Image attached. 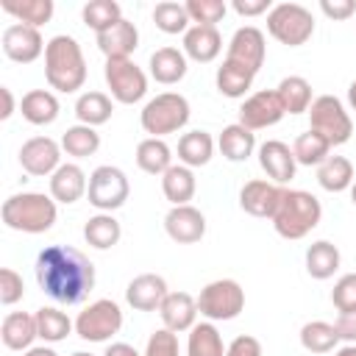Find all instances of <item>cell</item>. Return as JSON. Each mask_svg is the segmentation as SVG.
<instances>
[{"mask_svg": "<svg viewBox=\"0 0 356 356\" xmlns=\"http://www.w3.org/2000/svg\"><path fill=\"white\" fill-rule=\"evenodd\" d=\"M86 189H89V178H86V172L78 164H70L67 161V164H61L50 175V197L56 203L70 206V203L81 200L86 195Z\"/></svg>", "mask_w": 356, "mask_h": 356, "instance_id": "7402d4cb", "label": "cell"}, {"mask_svg": "<svg viewBox=\"0 0 356 356\" xmlns=\"http://www.w3.org/2000/svg\"><path fill=\"white\" fill-rule=\"evenodd\" d=\"M19 111L31 125H50L58 120V97L50 89H31L19 100Z\"/></svg>", "mask_w": 356, "mask_h": 356, "instance_id": "484cf974", "label": "cell"}, {"mask_svg": "<svg viewBox=\"0 0 356 356\" xmlns=\"http://www.w3.org/2000/svg\"><path fill=\"white\" fill-rule=\"evenodd\" d=\"M120 236H122L120 220H117L114 214H106V211L89 217L86 225H83V239H86L95 250H108V248H114V245L120 242Z\"/></svg>", "mask_w": 356, "mask_h": 356, "instance_id": "e575fe53", "label": "cell"}, {"mask_svg": "<svg viewBox=\"0 0 356 356\" xmlns=\"http://www.w3.org/2000/svg\"><path fill=\"white\" fill-rule=\"evenodd\" d=\"M103 78L111 89V97L122 106H134L147 95V75L131 58H106Z\"/></svg>", "mask_w": 356, "mask_h": 356, "instance_id": "8fae6325", "label": "cell"}, {"mask_svg": "<svg viewBox=\"0 0 356 356\" xmlns=\"http://www.w3.org/2000/svg\"><path fill=\"white\" fill-rule=\"evenodd\" d=\"M264 56H267L264 33L256 25H242L234 31V36L228 42V53H225L228 61H234V64H239L256 75L264 64Z\"/></svg>", "mask_w": 356, "mask_h": 356, "instance_id": "4fadbf2b", "label": "cell"}, {"mask_svg": "<svg viewBox=\"0 0 356 356\" xmlns=\"http://www.w3.org/2000/svg\"><path fill=\"white\" fill-rule=\"evenodd\" d=\"M186 356H225L222 337L211 320L195 323L186 339Z\"/></svg>", "mask_w": 356, "mask_h": 356, "instance_id": "8d00e7d4", "label": "cell"}, {"mask_svg": "<svg viewBox=\"0 0 356 356\" xmlns=\"http://www.w3.org/2000/svg\"><path fill=\"white\" fill-rule=\"evenodd\" d=\"M214 156V139L209 131H186L181 139H178V161L189 170L195 167H203L209 164Z\"/></svg>", "mask_w": 356, "mask_h": 356, "instance_id": "f1b7e54d", "label": "cell"}, {"mask_svg": "<svg viewBox=\"0 0 356 356\" xmlns=\"http://www.w3.org/2000/svg\"><path fill=\"white\" fill-rule=\"evenodd\" d=\"M331 303L339 312H353L356 309V273H345L337 278L331 289Z\"/></svg>", "mask_w": 356, "mask_h": 356, "instance_id": "7dc6e473", "label": "cell"}, {"mask_svg": "<svg viewBox=\"0 0 356 356\" xmlns=\"http://www.w3.org/2000/svg\"><path fill=\"white\" fill-rule=\"evenodd\" d=\"M284 192H286V186H278V184L264 181V178H253V181H248L239 189V206L250 217H267V220H273V214H275Z\"/></svg>", "mask_w": 356, "mask_h": 356, "instance_id": "2e32d148", "label": "cell"}, {"mask_svg": "<svg viewBox=\"0 0 356 356\" xmlns=\"http://www.w3.org/2000/svg\"><path fill=\"white\" fill-rule=\"evenodd\" d=\"M128 195H131V184H128V175L120 167L100 164V167L92 170L86 197L97 211H106V214L117 211L120 206H125Z\"/></svg>", "mask_w": 356, "mask_h": 356, "instance_id": "9c48e42d", "label": "cell"}, {"mask_svg": "<svg viewBox=\"0 0 356 356\" xmlns=\"http://www.w3.org/2000/svg\"><path fill=\"white\" fill-rule=\"evenodd\" d=\"M217 147H220V153H222L228 161H234V164L248 161V159L253 156V150H256V134L248 131V128L239 125V122H231V125H225V128L220 131Z\"/></svg>", "mask_w": 356, "mask_h": 356, "instance_id": "4316f807", "label": "cell"}, {"mask_svg": "<svg viewBox=\"0 0 356 356\" xmlns=\"http://www.w3.org/2000/svg\"><path fill=\"white\" fill-rule=\"evenodd\" d=\"M142 356H181L178 350V334L170 328H159L147 337V345L142 350Z\"/></svg>", "mask_w": 356, "mask_h": 356, "instance_id": "bcb514c9", "label": "cell"}, {"mask_svg": "<svg viewBox=\"0 0 356 356\" xmlns=\"http://www.w3.org/2000/svg\"><path fill=\"white\" fill-rule=\"evenodd\" d=\"M320 11L328 19H348L356 14V3L353 0H320Z\"/></svg>", "mask_w": 356, "mask_h": 356, "instance_id": "f907efd6", "label": "cell"}, {"mask_svg": "<svg viewBox=\"0 0 356 356\" xmlns=\"http://www.w3.org/2000/svg\"><path fill=\"white\" fill-rule=\"evenodd\" d=\"M103 356H142V353L134 345H128V342H111Z\"/></svg>", "mask_w": 356, "mask_h": 356, "instance_id": "db71d44e", "label": "cell"}, {"mask_svg": "<svg viewBox=\"0 0 356 356\" xmlns=\"http://www.w3.org/2000/svg\"><path fill=\"white\" fill-rule=\"evenodd\" d=\"M81 19L95 33H103V31H108L111 25H117L122 19V8H120L117 0H89L81 8Z\"/></svg>", "mask_w": 356, "mask_h": 356, "instance_id": "b9f144b4", "label": "cell"}, {"mask_svg": "<svg viewBox=\"0 0 356 356\" xmlns=\"http://www.w3.org/2000/svg\"><path fill=\"white\" fill-rule=\"evenodd\" d=\"M348 103L356 111V81H350V86H348Z\"/></svg>", "mask_w": 356, "mask_h": 356, "instance_id": "6f0895ef", "label": "cell"}, {"mask_svg": "<svg viewBox=\"0 0 356 356\" xmlns=\"http://www.w3.org/2000/svg\"><path fill=\"white\" fill-rule=\"evenodd\" d=\"M3 53L6 58H11L14 64H31L36 61L42 53H44V39L39 33V28H31V25H22V22H14L3 31Z\"/></svg>", "mask_w": 356, "mask_h": 356, "instance_id": "9a60e30c", "label": "cell"}, {"mask_svg": "<svg viewBox=\"0 0 356 356\" xmlns=\"http://www.w3.org/2000/svg\"><path fill=\"white\" fill-rule=\"evenodd\" d=\"M292 153H295V161L303 164V167H320L328 156H331V145L317 134V131H306L295 139L292 145Z\"/></svg>", "mask_w": 356, "mask_h": 356, "instance_id": "7bdbcfd3", "label": "cell"}, {"mask_svg": "<svg viewBox=\"0 0 356 356\" xmlns=\"http://www.w3.org/2000/svg\"><path fill=\"white\" fill-rule=\"evenodd\" d=\"M75 328V323L56 306H42L36 309V331H39V339L44 342H61L70 337V331Z\"/></svg>", "mask_w": 356, "mask_h": 356, "instance_id": "f35d334b", "label": "cell"}, {"mask_svg": "<svg viewBox=\"0 0 356 356\" xmlns=\"http://www.w3.org/2000/svg\"><path fill=\"white\" fill-rule=\"evenodd\" d=\"M342 264V256H339V248L328 239H317L306 248V273L314 278V281H328Z\"/></svg>", "mask_w": 356, "mask_h": 356, "instance_id": "83f0119b", "label": "cell"}, {"mask_svg": "<svg viewBox=\"0 0 356 356\" xmlns=\"http://www.w3.org/2000/svg\"><path fill=\"white\" fill-rule=\"evenodd\" d=\"M267 31L286 47H300L314 33V17L300 3H275L267 14Z\"/></svg>", "mask_w": 356, "mask_h": 356, "instance_id": "8992f818", "label": "cell"}, {"mask_svg": "<svg viewBox=\"0 0 356 356\" xmlns=\"http://www.w3.org/2000/svg\"><path fill=\"white\" fill-rule=\"evenodd\" d=\"M97 47L106 58H131V53L139 47V31L131 19H120L108 31L97 33Z\"/></svg>", "mask_w": 356, "mask_h": 356, "instance_id": "603a6c76", "label": "cell"}, {"mask_svg": "<svg viewBox=\"0 0 356 356\" xmlns=\"http://www.w3.org/2000/svg\"><path fill=\"white\" fill-rule=\"evenodd\" d=\"M44 78L56 92H78L86 81V58L75 36L58 33L44 47Z\"/></svg>", "mask_w": 356, "mask_h": 356, "instance_id": "7a4b0ae2", "label": "cell"}, {"mask_svg": "<svg viewBox=\"0 0 356 356\" xmlns=\"http://www.w3.org/2000/svg\"><path fill=\"white\" fill-rule=\"evenodd\" d=\"M25 295V284H22V275L11 267H3L0 270V303L3 306H14L17 300H22Z\"/></svg>", "mask_w": 356, "mask_h": 356, "instance_id": "c3c4849f", "label": "cell"}, {"mask_svg": "<svg viewBox=\"0 0 356 356\" xmlns=\"http://www.w3.org/2000/svg\"><path fill=\"white\" fill-rule=\"evenodd\" d=\"M225 356H261V342L256 337H250V334H239L225 348Z\"/></svg>", "mask_w": 356, "mask_h": 356, "instance_id": "681fc988", "label": "cell"}, {"mask_svg": "<svg viewBox=\"0 0 356 356\" xmlns=\"http://www.w3.org/2000/svg\"><path fill=\"white\" fill-rule=\"evenodd\" d=\"M147 67H150V78H153L156 83H161V86H172V83H178V81H184V75H186V70H189L186 53L178 50V47H170V44L153 50Z\"/></svg>", "mask_w": 356, "mask_h": 356, "instance_id": "cb8c5ba5", "label": "cell"}, {"mask_svg": "<svg viewBox=\"0 0 356 356\" xmlns=\"http://www.w3.org/2000/svg\"><path fill=\"white\" fill-rule=\"evenodd\" d=\"M0 95H3V111H0V120H8L11 114H14V95H11V89L8 86H0Z\"/></svg>", "mask_w": 356, "mask_h": 356, "instance_id": "11a10c76", "label": "cell"}, {"mask_svg": "<svg viewBox=\"0 0 356 356\" xmlns=\"http://www.w3.org/2000/svg\"><path fill=\"white\" fill-rule=\"evenodd\" d=\"M259 164L267 172V178L273 184H278V186L289 184L295 178V170H298L292 147L286 142H281V139H267V142L259 145Z\"/></svg>", "mask_w": 356, "mask_h": 356, "instance_id": "ac0fdd59", "label": "cell"}, {"mask_svg": "<svg viewBox=\"0 0 356 356\" xmlns=\"http://www.w3.org/2000/svg\"><path fill=\"white\" fill-rule=\"evenodd\" d=\"M253 72L250 70H245V67H239V64H234V61H222L220 67H217V75H214V83H217V92L220 95H225V97H231V100H239V97H245L248 92H250V86H253Z\"/></svg>", "mask_w": 356, "mask_h": 356, "instance_id": "d6a6232c", "label": "cell"}, {"mask_svg": "<svg viewBox=\"0 0 356 356\" xmlns=\"http://www.w3.org/2000/svg\"><path fill=\"white\" fill-rule=\"evenodd\" d=\"M3 11L22 25L42 28L53 17V0H3Z\"/></svg>", "mask_w": 356, "mask_h": 356, "instance_id": "74e56055", "label": "cell"}, {"mask_svg": "<svg viewBox=\"0 0 356 356\" xmlns=\"http://www.w3.org/2000/svg\"><path fill=\"white\" fill-rule=\"evenodd\" d=\"M356 181L353 175V164L350 159L345 156H328L320 167H317V184L325 189V192H345L350 189Z\"/></svg>", "mask_w": 356, "mask_h": 356, "instance_id": "836d02e7", "label": "cell"}, {"mask_svg": "<svg viewBox=\"0 0 356 356\" xmlns=\"http://www.w3.org/2000/svg\"><path fill=\"white\" fill-rule=\"evenodd\" d=\"M136 164L147 175H164L172 167V150L164 139L147 136L136 145Z\"/></svg>", "mask_w": 356, "mask_h": 356, "instance_id": "1f68e13d", "label": "cell"}, {"mask_svg": "<svg viewBox=\"0 0 356 356\" xmlns=\"http://www.w3.org/2000/svg\"><path fill=\"white\" fill-rule=\"evenodd\" d=\"M111 114H114V103H111V97L106 92L92 89V92L78 95V100H75V117H78L81 125L97 128V125L108 122Z\"/></svg>", "mask_w": 356, "mask_h": 356, "instance_id": "f546056e", "label": "cell"}, {"mask_svg": "<svg viewBox=\"0 0 356 356\" xmlns=\"http://www.w3.org/2000/svg\"><path fill=\"white\" fill-rule=\"evenodd\" d=\"M153 22L161 33H186L192 25L189 14H186V6L184 3H175V0H164V3H156L153 8Z\"/></svg>", "mask_w": 356, "mask_h": 356, "instance_id": "ee69618b", "label": "cell"}, {"mask_svg": "<svg viewBox=\"0 0 356 356\" xmlns=\"http://www.w3.org/2000/svg\"><path fill=\"white\" fill-rule=\"evenodd\" d=\"M22 356H58L53 348H47V345H39V348H28Z\"/></svg>", "mask_w": 356, "mask_h": 356, "instance_id": "9f6ffc18", "label": "cell"}, {"mask_svg": "<svg viewBox=\"0 0 356 356\" xmlns=\"http://www.w3.org/2000/svg\"><path fill=\"white\" fill-rule=\"evenodd\" d=\"M33 273L42 292L64 306L86 300V295L95 289V264L70 245H47L39 250Z\"/></svg>", "mask_w": 356, "mask_h": 356, "instance_id": "6da1fadb", "label": "cell"}, {"mask_svg": "<svg viewBox=\"0 0 356 356\" xmlns=\"http://www.w3.org/2000/svg\"><path fill=\"white\" fill-rule=\"evenodd\" d=\"M120 328H122V309L108 298L89 303L75 317V334L86 342H108L114 334H120Z\"/></svg>", "mask_w": 356, "mask_h": 356, "instance_id": "30bf717a", "label": "cell"}, {"mask_svg": "<svg viewBox=\"0 0 356 356\" xmlns=\"http://www.w3.org/2000/svg\"><path fill=\"white\" fill-rule=\"evenodd\" d=\"M181 50L186 53V58L197 61V64H209L220 56L222 50V36L214 25H192L184 33V44Z\"/></svg>", "mask_w": 356, "mask_h": 356, "instance_id": "44dd1931", "label": "cell"}, {"mask_svg": "<svg viewBox=\"0 0 356 356\" xmlns=\"http://www.w3.org/2000/svg\"><path fill=\"white\" fill-rule=\"evenodd\" d=\"M189 100L178 92H161L156 97H150L145 103V108L139 111V122H142V131L161 139L167 134H175L181 131L186 122H189Z\"/></svg>", "mask_w": 356, "mask_h": 356, "instance_id": "5b68a950", "label": "cell"}, {"mask_svg": "<svg viewBox=\"0 0 356 356\" xmlns=\"http://www.w3.org/2000/svg\"><path fill=\"white\" fill-rule=\"evenodd\" d=\"M281 103H284V111L286 114H303L309 111V106L314 103L312 97V83L303 78V75H286L281 78V83L275 86Z\"/></svg>", "mask_w": 356, "mask_h": 356, "instance_id": "d590c367", "label": "cell"}, {"mask_svg": "<svg viewBox=\"0 0 356 356\" xmlns=\"http://www.w3.org/2000/svg\"><path fill=\"white\" fill-rule=\"evenodd\" d=\"M184 6L195 25H214V28L228 11V6L222 0H186Z\"/></svg>", "mask_w": 356, "mask_h": 356, "instance_id": "f6af8a7d", "label": "cell"}, {"mask_svg": "<svg viewBox=\"0 0 356 356\" xmlns=\"http://www.w3.org/2000/svg\"><path fill=\"white\" fill-rule=\"evenodd\" d=\"M334 356H356V345H342Z\"/></svg>", "mask_w": 356, "mask_h": 356, "instance_id": "680465c9", "label": "cell"}, {"mask_svg": "<svg viewBox=\"0 0 356 356\" xmlns=\"http://www.w3.org/2000/svg\"><path fill=\"white\" fill-rule=\"evenodd\" d=\"M167 295H170L167 281L159 273H142L125 286V300L136 312H159V306Z\"/></svg>", "mask_w": 356, "mask_h": 356, "instance_id": "d6986e66", "label": "cell"}, {"mask_svg": "<svg viewBox=\"0 0 356 356\" xmlns=\"http://www.w3.org/2000/svg\"><path fill=\"white\" fill-rule=\"evenodd\" d=\"M100 147V134L89 125H70L61 136V150L72 159H86V156H95Z\"/></svg>", "mask_w": 356, "mask_h": 356, "instance_id": "60d3db41", "label": "cell"}, {"mask_svg": "<svg viewBox=\"0 0 356 356\" xmlns=\"http://www.w3.org/2000/svg\"><path fill=\"white\" fill-rule=\"evenodd\" d=\"M19 167L28 175H53L61 167V145L50 136H31L19 147Z\"/></svg>", "mask_w": 356, "mask_h": 356, "instance_id": "5bb4252c", "label": "cell"}, {"mask_svg": "<svg viewBox=\"0 0 356 356\" xmlns=\"http://www.w3.org/2000/svg\"><path fill=\"white\" fill-rule=\"evenodd\" d=\"M231 8H234L239 17H259V14H270L273 3H270V0H234Z\"/></svg>", "mask_w": 356, "mask_h": 356, "instance_id": "f5cc1de1", "label": "cell"}, {"mask_svg": "<svg viewBox=\"0 0 356 356\" xmlns=\"http://www.w3.org/2000/svg\"><path fill=\"white\" fill-rule=\"evenodd\" d=\"M284 103L278 97L275 89H261L245 97V103L239 106V125H245L248 131H261L270 128L275 122L284 120Z\"/></svg>", "mask_w": 356, "mask_h": 356, "instance_id": "7c38bea8", "label": "cell"}, {"mask_svg": "<svg viewBox=\"0 0 356 356\" xmlns=\"http://www.w3.org/2000/svg\"><path fill=\"white\" fill-rule=\"evenodd\" d=\"M197 298H192L189 292H170L161 306H159V317L164 323V328L181 334V331H192L195 320H197Z\"/></svg>", "mask_w": 356, "mask_h": 356, "instance_id": "ffe728a7", "label": "cell"}, {"mask_svg": "<svg viewBox=\"0 0 356 356\" xmlns=\"http://www.w3.org/2000/svg\"><path fill=\"white\" fill-rule=\"evenodd\" d=\"M72 356H95V353H86V350H75Z\"/></svg>", "mask_w": 356, "mask_h": 356, "instance_id": "94428289", "label": "cell"}, {"mask_svg": "<svg viewBox=\"0 0 356 356\" xmlns=\"http://www.w3.org/2000/svg\"><path fill=\"white\" fill-rule=\"evenodd\" d=\"M245 309V289L234 278H217L209 281L197 295V312L211 323H225L239 317Z\"/></svg>", "mask_w": 356, "mask_h": 356, "instance_id": "ba28073f", "label": "cell"}, {"mask_svg": "<svg viewBox=\"0 0 356 356\" xmlns=\"http://www.w3.org/2000/svg\"><path fill=\"white\" fill-rule=\"evenodd\" d=\"M309 128L317 131L331 147H339L350 139L353 134V120L345 111L342 100L334 95H320L314 97V103L309 106Z\"/></svg>", "mask_w": 356, "mask_h": 356, "instance_id": "52a82bcc", "label": "cell"}, {"mask_svg": "<svg viewBox=\"0 0 356 356\" xmlns=\"http://www.w3.org/2000/svg\"><path fill=\"white\" fill-rule=\"evenodd\" d=\"M300 345L309 353H331L339 345V334L334 323L325 320H312L300 328Z\"/></svg>", "mask_w": 356, "mask_h": 356, "instance_id": "ab89813d", "label": "cell"}, {"mask_svg": "<svg viewBox=\"0 0 356 356\" xmlns=\"http://www.w3.org/2000/svg\"><path fill=\"white\" fill-rule=\"evenodd\" d=\"M350 200H353V206H356V181H353V186H350Z\"/></svg>", "mask_w": 356, "mask_h": 356, "instance_id": "91938a15", "label": "cell"}, {"mask_svg": "<svg viewBox=\"0 0 356 356\" xmlns=\"http://www.w3.org/2000/svg\"><path fill=\"white\" fill-rule=\"evenodd\" d=\"M320 220H323V206L312 192L286 189L273 214V228L284 239H303L320 225Z\"/></svg>", "mask_w": 356, "mask_h": 356, "instance_id": "277c9868", "label": "cell"}, {"mask_svg": "<svg viewBox=\"0 0 356 356\" xmlns=\"http://www.w3.org/2000/svg\"><path fill=\"white\" fill-rule=\"evenodd\" d=\"M334 325H337L339 342L356 345V309H353V312H339V317H337Z\"/></svg>", "mask_w": 356, "mask_h": 356, "instance_id": "816d5d0a", "label": "cell"}, {"mask_svg": "<svg viewBox=\"0 0 356 356\" xmlns=\"http://www.w3.org/2000/svg\"><path fill=\"white\" fill-rule=\"evenodd\" d=\"M39 337L36 331V314H28V312H8L3 317V325H0V339L8 350H28L33 348V339Z\"/></svg>", "mask_w": 356, "mask_h": 356, "instance_id": "d4e9b609", "label": "cell"}, {"mask_svg": "<svg viewBox=\"0 0 356 356\" xmlns=\"http://www.w3.org/2000/svg\"><path fill=\"white\" fill-rule=\"evenodd\" d=\"M164 231L172 242L178 245H192L200 242L206 234V217L200 209H195L192 203L186 206H172L164 217Z\"/></svg>", "mask_w": 356, "mask_h": 356, "instance_id": "e0dca14e", "label": "cell"}, {"mask_svg": "<svg viewBox=\"0 0 356 356\" xmlns=\"http://www.w3.org/2000/svg\"><path fill=\"white\" fill-rule=\"evenodd\" d=\"M195 189H197L195 172L189 167H184V164H172L161 175V192L172 206H186L195 197Z\"/></svg>", "mask_w": 356, "mask_h": 356, "instance_id": "4dcf8cb0", "label": "cell"}, {"mask_svg": "<svg viewBox=\"0 0 356 356\" xmlns=\"http://www.w3.org/2000/svg\"><path fill=\"white\" fill-rule=\"evenodd\" d=\"M3 222L11 231H22V234H44L53 228L58 209L56 200L50 195L42 192H19L3 200Z\"/></svg>", "mask_w": 356, "mask_h": 356, "instance_id": "3957f363", "label": "cell"}]
</instances>
